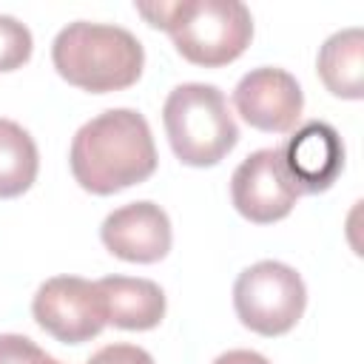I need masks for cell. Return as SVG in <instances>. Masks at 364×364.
<instances>
[{"mask_svg": "<svg viewBox=\"0 0 364 364\" xmlns=\"http://www.w3.org/2000/svg\"><path fill=\"white\" fill-rule=\"evenodd\" d=\"M299 196L301 193L284 168L282 145L250 154L230 176L233 208L256 225H270L284 219Z\"/></svg>", "mask_w": 364, "mask_h": 364, "instance_id": "7", "label": "cell"}, {"mask_svg": "<svg viewBox=\"0 0 364 364\" xmlns=\"http://www.w3.org/2000/svg\"><path fill=\"white\" fill-rule=\"evenodd\" d=\"M28 57H31V31L20 20L0 14V71H14L26 65Z\"/></svg>", "mask_w": 364, "mask_h": 364, "instance_id": "14", "label": "cell"}, {"mask_svg": "<svg viewBox=\"0 0 364 364\" xmlns=\"http://www.w3.org/2000/svg\"><path fill=\"white\" fill-rule=\"evenodd\" d=\"M68 159L80 188L97 196L145 182L156 171L148 119L134 108L102 111L74 134Z\"/></svg>", "mask_w": 364, "mask_h": 364, "instance_id": "1", "label": "cell"}, {"mask_svg": "<svg viewBox=\"0 0 364 364\" xmlns=\"http://www.w3.org/2000/svg\"><path fill=\"white\" fill-rule=\"evenodd\" d=\"M37 364H63V361H57V358H51V355H43Z\"/></svg>", "mask_w": 364, "mask_h": 364, "instance_id": "18", "label": "cell"}, {"mask_svg": "<svg viewBox=\"0 0 364 364\" xmlns=\"http://www.w3.org/2000/svg\"><path fill=\"white\" fill-rule=\"evenodd\" d=\"M136 11L165 28L188 63L205 68L233 63L253 37V17L239 0H159L136 3Z\"/></svg>", "mask_w": 364, "mask_h": 364, "instance_id": "2", "label": "cell"}, {"mask_svg": "<svg viewBox=\"0 0 364 364\" xmlns=\"http://www.w3.org/2000/svg\"><path fill=\"white\" fill-rule=\"evenodd\" d=\"M40 156L31 134L14 119L0 117V199L20 196L37 179Z\"/></svg>", "mask_w": 364, "mask_h": 364, "instance_id": "13", "label": "cell"}, {"mask_svg": "<svg viewBox=\"0 0 364 364\" xmlns=\"http://www.w3.org/2000/svg\"><path fill=\"white\" fill-rule=\"evenodd\" d=\"M318 77L330 94L344 100H361L364 94V31L358 26L341 28L324 40L318 60Z\"/></svg>", "mask_w": 364, "mask_h": 364, "instance_id": "12", "label": "cell"}, {"mask_svg": "<svg viewBox=\"0 0 364 364\" xmlns=\"http://www.w3.org/2000/svg\"><path fill=\"white\" fill-rule=\"evenodd\" d=\"M213 364H270V361L256 350H228Z\"/></svg>", "mask_w": 364, "mask_h": 364, "instance_id": "17", "label": "cell"}, {"mask_svg": "<svg viewBox=\"0 0 364 364\" xmlns=\"http://www.w3.org/2000/svg\"><path fill=\"white\" fill-rule=\"evenodd\" d=\"M51 60L65 82L91 94H108L139 80L145 48L122 26L77 20L54 37Z\"/></svg>", "mask_w": 364, "mask_h": 364, "instance_id": "3", "label": "cell"}, {"mask_svg": "<svg viewBox=\"0 0 364 364\" xmlns=\"http://www.w3.org/2000/svg\"><path fill=\"white\" fill-rule=\"evenodd\" d=\"M162 122L176 159L193 168L216 165L239 142L225 94L208 82L176 85L162 105Z\"/></svg>", "mask_w": 364, "mask_h": 364, "instance_id": "4", "label": "cell"}, {"mask_svg": "<svg viewBox=\"0 0 364 364\" xmlns=\"http://www.w3.org/2000/svg\"><path fill=\"white\" fill-rule=\"evenodd\" d=\"M85 364H154V358L136 344H105Z\"/></svg>", "mask_w": 364, "mask_h": 364, "instance_id": "16", "label": "cell"}, {"mask_svg": "<svg viewBox=\"0 0 364 364\" xmlns=\"http://www.w3.org/2000/svg\"><path fill=\"white\" fill-rule=\"evenodd\" d=\"M233 105L247 125L267 134H287L301 117L304 94L290 71L262 65L236 82Z\"/></svg>", "mask_w": 364, "mask_h": 364, "instance_id": "8", "label": "cell"}, {"mask_svg": "<svg viewBox=\"0 0 364 364\" xmlns=\"http://www.w3.org/2000/svg\"><path fill=\"white\" fill-rule=\"evenodd\" d=\"M34 321L65 344H82L102 333L108 324L97 282L80 276L46 279L31 301Z\"/></svg>", "mask_w": 364, "mask_h": 364, "instance_id": "6", "label": "cell"}, {"mask_svg": "<svg viewBox=\"0 0 364 364\" xmlns=\"http://www.w3.org/2000/svg\"><path fill=\"white\" fill-rule=\"evenodd\" d=\"M100 239L117 259L151 264L171 250V219L154 202H131L105 216Z\"/></svg>", "mask_w": 364, "mask_h": 364, "instance_id": "9", "label": "cell"}, {"mask_svg": "<svg viewBox=\"0 0 364 364\" xmlns=\"http://www.w3.org/2000/svg\"><path fill=\"white\" fill-rule=\"evenodd\" d=\"M46 353L26 336L3 333L0 336V364H37Z\"/></svg>", "mask_w": 364, "mask_h": 364, "instance_id": "15", "label": "cell"}, {"mask_svg": "<svg viewBox=\"0 0 364 364\" xmlns=\"http://www.w3.org/2000/svg\"><path fill=\"white\" fill-rule=\"evenodd\" d=\"M282 159L299 193H321L344 168V142L330 122L310 119L282 145Z\"/></svg>", "mask_w": 364, "mask_h": 364, "instance_id": "10", "label": "cell"}, {"mask_svg": "<svg viewBox=\"0 0 364 364\" xmlns=\"http://www.w3.org/2000/svg\"><path fill=\"white\" fill-rule=\"evenodd\" d=\"M105 318L122 330H151L165 316V293L151 279L105 276L97 282Z\"/></svg>", "mask_w": 364, "mask_h": 364, "instance_id": "11", "label": "cell"}, {"mask_svg": "<svg viewBox=\"0 0 364 364\" xmlns=\"http://www.w3.org/2000/svg\"><path fill=\"white\" fill-rule=\"evenodd\" d=\"M307 304L301 276L282 262L264 259L245 267L233 284L239 321L259 336H282L296 327Z\"/></svg>", "mask_w": 364, "mask_h": 364, "instance_id": "5", "label": "cell"}]
</instances>
